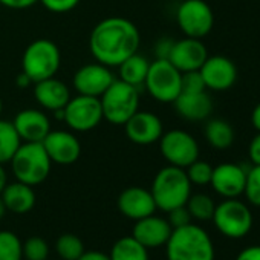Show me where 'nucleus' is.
<instances>
[{
	"label": "nucleus",
	"instance_id": "nucleus-38",
	"mask_svg": "<svg viewBox=\"0 0 260 260\" xmlns=\"http://www.w3.org/2000/svg\"><path fill=\"white\" fill-rule=\"evenodd\" d=\"M248 156L252 166H260V132H257V135L249 141Z\"/></svg>",
	"mask_w": 260,
	"mask_h": 260
},
{
	"label": "nucleus",
	"instance_id": "nucleus-29",
	"mask_svg": "<svg viewBox=\"0 0 260 260\" xmlns=\"http://www.w3.org/2000/svg\"><path fill=\"white\" fill-rule=\"evenodd\" d=\"M55 251L63 260H78L86 251L83 240L75 234H63L55 242Z\"/></svg>",
	"mask_w": 260,
	"mask_h": 260
},
{
	"label": "nucleus",
	"instance_id": "nucleus-32",
	"mask_svg": "<svg viewBox=\"0 0 260 260\" xmlns=\"http://www.w3.org/2000/svg\"><path fill=\"white\" fill-rule=\"evenodd\" d=\"M23 258L26 260H48L49 245L43 237L32 236L25 243H22Z\"/></svg>",
	"mask_w": 260,
	"mask_h": 260
},
{
	"label": "nucleus",
	"instance_id": "nucleus-33",
	"mask_svg": "<svg viewBox=\"0 0 260 260\" xmlns=\"http://www.w3.org/2000/svg\"><path fill=\"white\" fill-rule=\"evenodd\" d=\"M185 173L188 176V181L191 182V185H208L211 181V175H213V167L201 159H196L194 162H191L187 169Z\"/></svg>",
	"mask_w": 260,
	"mask_h": 260
},
{
	"label": "nucleus",
	"instance_id": "nucleus-40",
	"mask_svg": "<svg viewBox=\"0 0 260 260\" xmlns=\"http://www.w3.org/2000/svg\"><path fill=\"white\" fill-rule=\"evenodd\" d=\"M236 260H260V245L248 246L239 252Z\"/></svg>",
	"mask_w": 260,
	"mask_h": 260
},
{
	"label": "nucleus",
	"instance_id": "nucleus-21",
	"mask_svg": "<svg viewBox=\"0 0 260 260\" xmlns=\"http://www.w3.org/2000/svg\"><path fill=\"white\" fill-rule=\"evenodd\" d=\"M172 231H173V228L170 226L167 219L152 214V216L143 217L140 220H135L132 236L149 249V248L164 246L167 243Z\"/></svg>",
	"mask_w": 260,
	"mask_h": 260
},
{
	"label": "nucleus",
	"instance_id": "nucleus-28",
	"mask_svg": "<svg viewBox=\"0 0 260 260\" xmlns=\"http://www.w3.org/2000/svg\"><path fill=\"white\" fill-rule=\"evenodd\" d=\"M185 207L190 211L191 219H196V220H201V222L211 220L213 214H214V210H216L214 201L208 194H204V193L190 194Z\"/></svg>",
	"mask_w": 260,
	"mask_h": 260
},
{
	"label": "nucleus",
	"instance_id": "nucleus-17",
	"mask_svg": "<svg viewBox=\"0 0 260 260\" xmlns=\"http://www.w3.org/2000/svg\"><path fill=\"white\" fill-rule=\"evenodd\" d=\"M208 57L207 46L201 39L185 37L181 40H175L173 48L169 55V61L179 71H199L204 61Z\"/></svg>",
	"mask_w": 260,
	"mask_h": 260
},
{
	"label": "nucleus",
	"instance_id": "nucleus-1",
	"mask_svg": "<svg viewBox=\"0 0 260 260\" xmlns=\"http://www.w3.org/2000/svg\"><path fill=\"white\" fill-rule=\"evenodd\" d=\"M141 36L134 22L124 17H107L98 22L89 37V49L95 61L118 68L127 57L138 52Z\"/></svg>",
	"mask_w": 260,
	"mask_h": 260
},
{
	"label": "nucleus",
	"instance_id": "nucleus-15",
	"mask_svg": "<svg viewBox=\"0 0 260 260\" xmlns=\"http://www.w3.org/2000/svg\"><path fill=\"white\" fill-rule=\"evenodd\" d=\"M207 89L223 92L234 86L237 80V68L233 60L223 55L207 57L199 69Z\"/></svg>",
	"mask_w": 260,
	"mask_h": 260
},
{
	"label": "nucleus",
	"instance_id": "nucleus-27",
	"mask_svg": "<svg viewBox=\"0 0 260 260\" xmlns=\"http://www.w3.org/2000/svg\"><path fill=\"white\" fill-rule=\"evenodd\" d=\"M22 144L13 121L0 119V164H7L14 156L16 150Z\"/></svg>",
	"mask_w": 260,
	"mask_h": 260
},
{
	"label": "nucleus",
	"instance_id": "nucleus-3",
	"mask_svg": "<svg viewBox=\"0 0 260 260\" xmlns=\"http://www.w3.org/2000/svg\"><path fill=\"white\" fill-rule=\"evenodd\" d=\"M150 191L156 208L167 213L187 204L191 194V182L188 181L185 169L167 166L156 173Z\"/></svg>",
	"mask_w": 260,
	"mask_h": 260
},
{
	"label": "nucleus",
	"instance_id": "nucleus-20",
	"mask_svg": "<svg viewBox=\"0 0 260 260\" xmlns=\"http://www.w3.org/2000/svg\"><path fill=\"white\" fill-rule=\"evenodd\" d=\"M32 93L37 104L48 112H55L64 109L68 101L71 100V90L68 84L60 81L55 77L37 81L32 84Z\"/></svg>",
	"mask_w": 260,
	"mask_h": 260
},
{
	"label": "nucleus",
	"instance_id": "nucleus-44",
	"mask_svg": "<svg viewBox=\"0 0 260 260\" xmlns=\"http://www.w3.org/2000/svg\"><path fill=\"white\" fill-rule=\"evenodd\" d=\"M8 184V178H7V172L4 169V164H0V193L5 188V185Z\"/></svg>",
	"mask_w": 260,
	"mask_h": 260
},
{
	"label": "nucleus",
	"instance_id": "nucleus-16",
	"mask_svg": "<svg viewBox=\"0 0 260 260\" xmlns=\"http://www.w3.org/2000/svg\"><path fill=\"white\" fill-rule=\"evenodd\" d=\"M13 125L22 143H42L51 132V119L43 109H23L14 119Z\"/></svg>",
	"mask_w": 260,
	"mask_h": 260
},
{
	"label": "nucleus",
	"instance_id": "nucleus-5",
	"mask_svg": "<svg viewBox=\"0 0 260 260\" xmlns=\"http://www.w3.org/2000/svg\"><path fill=\"white\" fill-rule=\"evenodd\" d=\"M100 103L106 121L115 125H124L130 116L140 110V89L115 78L100 96Z\"/></svg>",
	"mask_w": 260,
	"mask_h": 260
},
{
	"label": "nucleus",
	"instance_id": "nucleus-23",
	"mask_svg": "<svg viewBox=\"0 0 260 260\" xmlns=\"http://www.w3.org/2000/svg\"><path fill=\"white\" fill-rule=\"evenodd\" d=\"M4 199V204L8 211L16 214L29 213L36 205V193L34 188L28 184L16 181L13 184H7L5 188L0 193Z\"/></svg>",
	"mask_w": 260,
	"mask_h": 260
},
{
	"label": "nucleus",
	"instance_id": "nucleus-2",
	"mask_svg": "<svg viewBox=\"0 0 260 260\" xmlns=\"http://www.w3.org/2000/svg\"><path fill=\"white\" fill-rule=\"evenodd\" d=\"M167 260H214V245L208 233L188 223L175 228L166 243Z\"/></svg>",
	"mask_w": 260,
	"mask_h": 260
},
{
	"label": "nucleus",
	"instance_id": "nucleus-9",
	"mask_svg": "<svg viewBox=\"0 0 260 260\" xmlns=\"http://www.w3.org/2000/svg\"><path fill=\"white\" fill-rule=\"evenodd\" d=\"M100 98L80 95L71 96L63 109V121L74 132H90L103 121Z\"/></svg>",
	"mask_w": 260,
	"mask_h": 260
},
{
	"label": "nucleus",
	"instance_id": "nucleus-35",
	"mask_svg": "<svg viewBox=\"0 0 260 260\" xmlns=\"http://www.w3.org/2000/svg\"><path fill=\"white\" fill-rule=\"evenodd\" d=\"M167 214H169L167 220H169V223H170V226H172L173 230L191 223V214H190V211L187 210L185 205L176 207V208L167 211Z\"/></svg>",
	"mask_w": 260,
	"mask_h": 260
},
{
	"label": "nucleus",
	"instance_id": "nucleus-26",
	"mask_svg": "<svg viewBox=\"0 0 260 260\" xmlns=\"http://www.w3.org/2000/svg\"><path fill=\"white\" fill-rule=\"evenodd\" d=\"M110 260H149V252L134 236L118 239L109 254Z\"/></svg>",
	"mask_w": 260,
	"mask_h": 260
},
{
	"label": "nucleus",
	"instance_id": "nucleus-41",
	"mask_svg": "<svg viewBox=\"0 0 260 260\" xmlns=\"http://www.w3.org/2000/svg\"><path fill=\"white\" fill-rule=\"evenodd\" d=\"M78 260H110L109 254L106 252H101V251H84Z\"/></svg>",
	"mask_w": 260,
	"mask_h": 260
},
{
	"label": "nucleus",
	"instance_id": "nucleus-8",
	"mask_svg": "<svg viewBox=\"0 0 260 260\" xmlns=\"http://www.w3.org/2000/svg\"><path fill=\"white\" fill-rule=\"evenodd\" d=\"M216 228L230 239H242L252 228V214L246 204L237 198L225 199L216 205L213 219Z\"/></svg>",
	"mask_w": 260,
	"mask_h": 260
},
{
	"label": "nucleus",
	"instance_id": "nucleus-36",
	"mask_svg": "<svg viewBox=\"0 0 260 260\" xmlns=\"http://www.w3.org/2000/svg\"><path fill=\"white\" fill-rule=\"evenodd\" d=\"M39 2L51 13L55 14H64L77 8L80 0H39Z\"/></svg>",
	"mask_w": 260,
	"mask_h": 260
},
{
	"label": "nucleus",
	"instance_id": "nucleus-42",
	"mask_svg": "<svg viewBox=\"0 0 260 260\" xmlns=\"http://www.w3.org/2000/svg\"><path fill=\"white\" fill-rule=\"evenodd\" d=\"M251 122L257 132H260V103L254 107V110L251 113Z\"/></svg>",
	"mask_w": 260,
	"mask_h": 260
},
{
	"label": "nucleus",
	"instance_id": "nucleus-22",
	"mask_svg": "<svg viewBox=\"0 0 260 260\" xmlns=\"http://www.w3.org/2000/svg\"><path fill=\"white\" fill-rule=\"evenodd\" d=\"M176 113L187 121L208 119L213 112V98L207 90L202 92H181L172 103Z\"/></svg>",
	"mask_w": 260,
	"mask_h": 260
},
{
	"label": "nucleus",
	"instance_id": "nucleus-14",
	"mask_svg": "<svg viewBox=\"0 0 260 260\" xmlns=\"http://www.w3.org/2000/svg\"><path fill=\"white\" fill-rule=\"evenodd\" d=\"M42 144L52 164L72 166L80 159L81 144L69 130H51Z\"/></svg>",
	"mask_w": 260,
	"mask_h": 260
},
{
	"label": "nucleus",
	"instance_id": "nucleus-7",
	"mask_svg": "<svg viewBox=\"0 0 260 260\" xmlns=\"http://www.w3.org/2000/svg\"><path fill=\"white\" fill-rule=\"evenodd\" d=\"M181 75L169 60L155 58L150 61L144 87L159 103H173L181 93Z\"/></svg>",
	"mask_w": 260,
	"mask_h": 260
},
{
	"label": "nucleus",
	"instance_id": "nucleus-45",
	"mask_svg": "<svg viewBox=\"0 0 260 260\" xmlns=\"http://www.w3.org/2000/svg\"><path fill=\"white\" fill-rule=\"evenodd\" d=\"M7 211H8V210H7V207H5V204H4V199H2V196H0V220L4 219V216H5Z\"/></svg>",
	"mask_w": 260,
	"mask_h": 260
},
{
	"label": "nucleus",
	"instance_id": "nucleus-11",
	"mask_svg": "<svg viewBox=\"0 0 260 260\" xmlns=\"http://www.w3.org/2000/svg\"><path fill=\"white\" fill-rule=\"evenodd\" d=\"M176 22L185 37L204 39L214 26V14L205 0H184L178 7Z\"/></svg>",
	"mask_w": 260,
	"mask_h": 260
},
{
	"label": "nucleus",
	"instance_id": "nucleus-46",
	"mask_svg": "<svg viewBox=\"0 0 260 260\" xmlns=\"http://www.w3.org/2000/svg\"><path fill=\"white\" fill-rule=\"evenodd\" d=\"M2 110H4V103H2V98H0V115H2Z\"/></svg>",
	"mask_w": 260,
	"mask_h": 260
},
{
	"label": "nucleus",
	"instance_id": "nucleus-37",
	"mask_svg": "<svg viewBox=\"0 0 260 260\" xmlns=\"http://www.w3.org/2000/svg\"><path fill=\"white\" fill-rule=\"evenodd\" d=\"M175 40L169 39V37H162L156 42L155 45V57L156 58H162V60H169L170 51L173 48Z\"/></svg>",
	"mask_w": 260,
	"mask_h": 260
},
{
	"label": "nucleus",
	"instance_id": "nucleus-34",
	"mask_svg": "<svg viewBox=\"0 0 260 260\" xmlns=\"http://www.w3.org/2000/svg\"><path fill=\"white\" fill-rule=\"evenodd\" d=\"M207 90L204 78L199 71L182 72L181 75V92H202Z\"/></svg>",
	"mask_w": 260,
	"mask_h": 260
},
{
	"label": "nucleus",
	"instance_id": "nucleus-18",
	"mask_svg": "<svg viewBox=\"0 0 260 260\" xmlns=\"http://www.w3.org/2000/svg\"><path fill=\"white\" fill-rule=\"evenodd\" d=\"M246 170L248 169H243L242 166L233 162L219 164L213 167L210 185L217 194L223 196L225 199L239 198L240 194H243Z\"/></svg>",
	"mask_w": 260,
	"mask_h": 260
},
{
	"label": "nucleus",
	"instance_id": "nucleus-25",
	"mask_svg": "<svg viewBox=\"0 0 260 260\" xmlns=\"http://www.w3.org/2000/svg\"><path fill=\"white\" fill-rule=\"evenodd\" d=\"M204 135L207 143L216 150H226L234 143V128L233 125L222 118H213L205 122Z\"/></svg>",
	"mask_w": 260,
	"mask_h": 260
},
{
	"label": "nucleus",
	"instance_id": "nucleus-43",
	"mask_svg": "<svg viewBox=\"0 0 260 260\" xmlns=\"http://www.w3.org/2000/svg\"><path fill=\"white\" fill-rule=\"evenodd\" d=\"M16 83H17V86L20 87V89H25L26 86H29V84H34L32 81H31V78L25 74V72H20L19 75H17V78H16Z\"/></svg>",
	"mask_w": 260,
	"mask_h": 260
},
{
	"label": "nucleus",
	"instance_id": "nucleus-39",
	"mask_svg": "<svg viewBox=\"0 0 260 260\" xmlns=\"http://www.w3.org/2000/svg\"><path fill=\"white\" fill-rule=\"evenodd\" d=\"M39 4V0H0V5L10 10H28Z\"/></svg>",
	"mask_w": 260,
	"mask_h": 260
},
{
	"label": "nucleus",
	"instance_id": "nucleus-10",
	"mask_svg": "<svg viewBox=\"0 0 260 260\" xmlns=\"http://www.w3.org/2000/svg\"><path fill=\"white\" fill-rule=\"evenodd\" d=\"M158 143L161 155L169 166L187 169L191 162L199 159V144L185 130L173 128L164 132Z\"/></svg>",
	"mask_w": 260,
	"mask_h": 260
},
{
	"label": "nucleus",
	"instance_id": "nucleus-4",
	"mask_svg": "<svg viewBox=\"0 0 260 260\" xmlns=\"http://www.w3.org/2000/svg\"><path fill=\"white\" fill-rule=\"evenodd\" d=\"M10 164L16 179L31 187L45 182L52 167V161L42 143H22Z\"/></svg>",
	"mask_w": 260,
	"mask_h": 260
},
{
	"label": "nucleus",
	"instance_id": "nucleus-13",
	"mask_svg": "<svg viewBox=\"0 0 260 260\" xmlns=\"http://www.w3.org/2000/svg\"><path fill=\"white\" fill-rule=\"evenodd\" d=\"M115 77L109 66L103 63H87L81 66L72 78V86L80 95L100 98L113 83Z\"/></svg>",
	"mask_w": 260,
	"mask_h": 260
},
{
	"label": "nucleus",
	"instance_id": "nucleus-31",
	"mask_svg": "<svg viewBox=\"0 0 260 260\" xmlns=\"http://www.w3.org/2000/svg\"><path fill=\"white\" fill-rule=\"evenodd\" d=\"M243 194L251 205L260 207V166L251 164V167L246 170Z\"/></svg>",
	"mask_w": 260,
	"mask_h": 260
},
{
	"label": "nucleus",
	"instance_id": "nucleus-6",
	"mask_svg": "<svg viewBox=\"0 0 260 260\" xmlns=\"http://www.w3.org/2000/svg\"><path fill=\"white\" fill-rule=\"evenodd\" d=\"M61 64V52L49 39H37L31 42L22 57V72L32 83L55 77Z\"/></svg>",
	"mask_w": 260,
	"mask_h": 260
},
{
	"label": "nucleus",
	"instance_id": "nucleus-12",
	"mask_svg": "<svg viewBox=\"0 0 260 260\" xmlns=\"http://www.w3.org/2000/svg\"><path fill=\"white\" fill-rule=\"evenodd\" d=\"M124 130L127 138L137 146H150L159 141L164 134L162 119L147 110H137L130 116L125 124Z\"/></svg>",
	"mask_w": 260,
	"mask_h": 260
},
{
	"label": "nucleus",
	"instance_id": "nucleus-30",
	"mask_svg": "<svg viewBox=\"0 0 260 260\" xmlns=\"http://www.w3.org/2000/svg\"><path fill=\"white\" fill-rule=\"evenodd\" d=\"M22 242L11 231H0V260H22Z\"/></svg>",
	"mask_w": 260,
	"mask_h": 260
},
{
	"label": "nucleus",
	"instance_id": "nucleus-24",
	"mask_svg": "<svg viewBox=\"0 0 260 260\" xmlns=\"http://www.w3.org/2000/svg\"><path fill=\"white\" fill-rule=\"evenodd\" d=\"M149 66H150V61L144 55H141L138 52L130 55L118 66L119 80L137 87V89H141V87H144Z\"/></svg>",
	"mask_w": 260,
	"mask_h": 260
},
{
	"label": "nucleus",
	"instance_id": "nucleus-19",
	"mask_svg": "<svg viewBox=\"0 0 260 260\" xmlns=\"http://www.w3.org/2000/svg\"><path fill=\"white\" fill-rule=\"evenodd\" d=\"M118 210L122 216L140 220L143 217L155 214L156 204L152 191L144 187H128L122 190L118 196Z\"/></svg>",
	"mask_w": 260,
	"mask_h": 260
}]
</instances>
